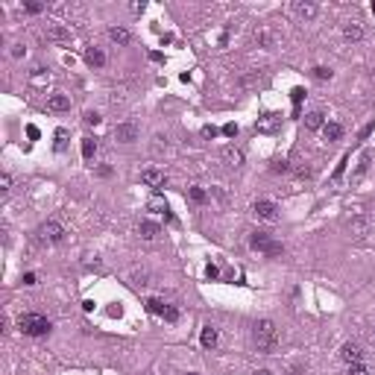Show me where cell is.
<instances>
[{
	"instance_id": "cell-1",
	"label": "cell",
	"mask_w": 375,
	"mask_h": 375,
	"mask_svg": "<svg viewBox=\"0 0 375 375\" xmlns=\"http://www.w3.org/2000/svg\"><path fill=\"white\" fill-rule=\"evenodd\" d=\"M252 343L261 355H276L279 349V328L273 319H255L252 322Z\"/></svg>"
},
{
	"instance_id": "cell-2",
	"label": "cell",
	"mask_w": 375,
	"mask_h": 375,
	"mask_svg": "<svg viewBox=\"0 0 375 375\" xmlns=\"http://www.w3.org/2000/svg\"><path fill=\"white\" fill-rule=\"evenodd\" d=\"M18 328H21V334H27V337H47L50 328H53V322H50L44 313H21V316H18Z\"/></svg>"
},
{
	"instance_id": "cell-3",
	"label": "cell",
	"mask_w": 375,
	"mask_h": 375,
	"mask_svg": "<svg viewBox=\"0 0 375 375\" xmlns=\"http://www.w3.org/2000/svg\"><path fill=\"white\" fill-rule=\"evenodd\" d=\"M250 247L258 252H264L267 258H279L281 252H284V247H281L279 241H273V235L270 232H252L250 235Z\"/></svg>"
},
{
	"instance_id": "cell-4",
	"label": "cell",
	"mask_w": 375,
	"mask_h": 375,
	"mask_svg": "<svg viewBox=\"0 0 375 375\" xmlns=\"http://www.w3.org/2000/svg\"><path fill=\"white\" fill-rule=\"evenodd\" d=\"M38 238H41L44 244H62L64 241V226L59 220H47V223L38 226Z\"/></svg>"
},
{
	"instance_id": "cell-5",
	"label": "cell",
	"mask_w": 375,
	"mask_h": 375,
	"mask_svg": "<svg viewBox=\"0 0 375 375\" xmlns=\"http://www.w3.org/2000/svg\"><path fill=\"white\" fill-rule=\"evenodd\" d=\"M252 214L258 220H264V223H276V220H279V205H276L273 199H258V202L252 205Z\"/></svg>"
},
{
	"instance_id": "cell-6",
	"label": "cell",
	"mask_w": 375,
	"mask_h": 375,
	"mask_svg": "<svg viewBox=\"0 0 375 375\" xmlns=\"http://www.w3.org/2000/svg\"><path fill=\"white\" fill-rule=\"evenodd\" d=\"M364 358H367V352H364V346L361 343L349 340V343L340 346V361H343L346 367H349V364H364Z\"/></svg>"
},
{
	"instance_id": "cell-7",
	"label": "cell",
	"mask_w": 375,
	"mask_h": 375,
	"mask_svg": "<svg viewBox=\"0 0 375 375\" xmlns=\"http://www.w3.org/2000/svg\"><path fill=\"white\" fill-rule=\"evenodd\" d=\"M138 135H141V129H138V124H132V121H124V124L115 126V138L121 144H135Z\"/></svg>"
},
{
	"instance_id": "cell-8",
	"label": "cell",
	"mask_w": 375,
	"mask_h": 375,
	"mask_svg": "<svg viewBox=\"0 0 375 375\" xmlns=\"http://www.w3.org/2000/svg\"><path fill=\"white\" fill-rule=\"evenodd\" d=\"M346 229H349V235L355 238V241H364L367 235H370V229H373V223L367 217H352L346 223Z\"/></svg>"
},
{
	"instance_id": "cell-9",
	"label": "cell",
	"mask_w": 375,
	"mask_h": 375,
	"mask_svg": "<svg viewBox=\"0 0 375 375\" xmlns=\"http://www.w3.org/2000/svg\"><path fill=\"white\" fill-rule=\"evenodd\" d=\"M141 182L147 188H153V190H161V188L167 185V176H164L161 170H156V167H147V170L141 173Z\"/></svg>"
},
{
	"instance_id": "cell-10",
	"label": "cell",
	"mask_w": 375,
	"mask_h": 375,
	"mask_svg": "<svg viewBox=\"0 0 375 375\" xmlns=\"http://www.w3.org/2000/svg\"><path fill=\"white\" fill-rule=\"evenodd\" d=\"M255 129L258 132H276V129H281V115H276V112H267V115H261L258 121H255Z\"/></svg>"
},
{
	"instance_id": "cell-11",
	"label": "cell",
	"mask_w": 375,
	"mask_h": 375,
	"mask_svg": "<svg viewBox=\"0 0 375 375\" xmlns=\"http://www.w3.org/2000/svg\"><path fill=\"white\" fill-rule=\"evenodd\" d=\"M293 12H296L299 21H313L319 9H316V3H311V0H296L293 3Z\"/></svg>"
},
{
	"instance_id": "cell-12",
	"label": "cell",
	"mask_w": 375,
	"mask_h": 375,
	"mask_svg": "<svg viewBox=\"0 0 375 375\" xmlns=\"http://www.w3.org/2000/svg\"><path fill=\"white\" fill-rule=\"evenodd\" d=\"M70 109V97L67 94H50L47 97V112H67Z\"/></svg>"
},
{
	"instance_id": "cell-13",
	"label": "cell",
	"mask_w": 375,
	"mask_h": 375,
	"mask_svg": "<svg viewBox=\"0 0 375 375\" xmlns=\"http://www.w3.org/2000/svg\"><path fill=\"white\" fill-rule=\"evenodd\" d=\"M220 158H223V161H226L229 167H244V153H241L238 147H223Z\"/></svg>"
},
{
	"instance_id": "cell-14",
	"label": "cell",
	"mask_w": 375,
	"mask_h": 375,
	"mask_svg": "<svg viewBox=\"0 0 375 375\" xmlns=\"http://www.w3.org/2000/svg\"><path fill=\"white\" fill-rule=\"evenodd\" d=\"M138 235L144 238V241H156L158 235H161V226L153 223V220H141V226H138Z\"/></svg>"
},
{
	"instance_id": "cell-15",
	"label": "cell",
	"mask_w": 375,
	"mask_h": 375,
	"mask_svg": "<svg viewBox=\"0 0 375 375\" xmlns=\"http://www.w3.org/2000/svg\"><path fill=\"white\" fill-rule=\"evenodd\" d=\"M322 135H325V141H328V144H334V141H340V138H343V126L337 124V121H325Z\"/></svg>"
},
{
	"instance_id": "cell-16",
	"label": "cell",
	"mask_w": 375,
	"mask_h": 375,
	"mask_svg": "<svg viewBox=\"0 0 375 375\" xmlns=\"http://www.w3.org/2000/svg\"><path fill=\"white\" fill-rule=\"evenodd\" d=\"M343 38L346 41H361V38H364V27H361V21H346L343 24Z\"/></svg>"
},
{
	"instance_id": "cell-17",
	"label": "cell",
	"mask_w": 375,
	"mask_h": 375,
	"mask_svg": "<svg viewBox=\"0 0 375 375\" xmlns=\"http://www.w3.org/2000/svg\"><path fill=\"white\" fill-rule=\"evenodd\" d=\"M220 340V334H217V328L214 325H205L202 328V334H199V343H202V349H214Z\"/></svg>"
},
{
	"instance_id": "cell-18",
	"label": "cell",
	"mask_w": 375,
	"mask_h": 375,
	"mask_svg": "<svg viewBox=\"0 0 375 375\" xmlns=\"http://www.w3.org/2000/svg\"><path fill=\"white\" fill-rule=\"evenodd\" d=\"M370 164H373V153H370V150H364V153H361V161H358V170L352 173V182L364 179V173L370 170Z\"/></svg>"
},
{
	"instance_id": "cell-19",
	"label": "cell",
	"mask_w": 375,
	"mask_h": 375,
	"mask_svg": "<svg viewBox=\"0 0 375 375\" xmlns=\"http://www.w3.org/2000/svg\"><path fill=\"white\" fill-rule=\"evenodd\" d=\"M47 38L50 41H59V44H67L70 41V32L64 30L62 24H53V27H47Z\"/></svg>"
},
{
	"instance_id": "cell-20",
	"label": "cell",
	"mask_w": 375,
	"mask_h": 375,
	"mask_svg": "<svg viewBox=\"0 0 375 375\" xmlns=\"http://www.w3.org/2000/svg\"><path fill=\"white\" fill-rule=\"evenodd\" d=\"M109 38H112L115 44H121V47H124V44L132 41V32L126 30V27H112V30H109Z\"/></svg>"
},
{
	"instance_id": "cell-21",
	"label": "cell",
	"mask_w": 375,
	"mask_h": 375,
	"mask_svg": "<svg viewBox=\"0 0 375 375\" xmlns=\"http://www.w3.org/2000/svg\"><path fill=\"white\" fill-rule=\"evenodd\" d=\"M85 62L91 64V67H103V64H106V53H103L100 47H88V50H85Z\"/></svg>"
},
{
	"instance_id": "cell-22",
	"label": "cell",
	"mask_w": 375,
	"mask_h": 375,
	"mask_svg": "<svg viewBox=\"0 0 375 375\" xmlns=\"http://www.w3.org/2000/svg\"><path fill=\"white\" fill-rule=\"evenodd\" d=\"M322 126H325V115H322V112H308V115H305V129L316 132V129H322Z\"/></svg>"
},
{
	"instance_id": "cell-23",
	"label": "cell",
	"mask_w": 375,
	"mask_h": 375,
	"mask_svg": "<svg viewBox=\"0 0 375 375\" xmlns=\"http://www.w3.org/2000/svg\"><path fill=\"white\" fill-rule=\"evenodd\" d=\"M147 208H150V211H156V214H164V220H167V223H173V214H170V208H167V202H164V199H150V202H147Z\"/></svg>"
},
{
	"instance_id": "cell-24",
	"label": "cell",
	"mask_w": 375,
	"mask_h": 375,
	"mask_svg": "<svg viewBox=\"0 0 375 375\" xmlns=\"http://www.w3.org/2000/svg\"><path fill=\"white\" fill-rule=\"evenodd\" d=\"M255 41L264 47V50H270L273 44H276V38H273V32H270V27H261V30H255Z\"/></svg>"
},
{
	"instance_id": "cell-25",
	"label": "cell",
	"mask_w": 375,
	"mask_h": 375,
	"mask_svg": "<svg viewBox=\"0 0 375 375\" xmlns=\"http://www.w3.org/2000/svg\"><path fill=\"white\" fill-rule=\"evenodd\" d=\"M97 150H100L97 138H91V135H88V138H82V158H85V161H91V158L97 156Z\"/></svg>"
},
{
	"instance_id": "cell-26",
	"label": "cell",
	"mask_w": 375,
	"mask_h": 375,
	"mask_svg": "<svg viewBox=\"0 0 375 375\" xmlns=\"http://www.w3.org/2000/svg\"><path fill=\"white\" fill-rule=\"evenodd\" d=\"M167 308H170V305H164V302H161V299H156V296H150V299H147V311L156 313V316H164V311H167Z\"/></svg>"
},
{
	"instance_id": "cell-27",
	"label": "cell",
	"mask_w": 375,
	"mask_h": 375,
	"mask_svg": "<svg viewBox=\"0 0 375 375\" xmlns=\"http://www.w3.org/2000/svg\"><path fill=\"white\" fill-rule=\"evenodd\" d=\"M53 138H56V144H53V147H56V153H64V147H67V129H64V126H59Z\"/></svg>"
},
{
	"instance_id": "cell-28",
	"label": "cell",
	"mask_w": 375,
	"mask_h": 375,
	"mask_svg": "<svg viewBox=\"0 0 375 375\" xmlns=\"http://www.w3.org/2000/svg\"><path fill=\"white\" fill-rule=\"evenodd\" d=\"M331 76H334V70H331V67H325V64H316V67H313V79H319V82H328Z\"/></svg>"
},
{
	"instance_id": "cell-29",
	"label": "cell",
	"mask_w": 375,
	"mask_h": 375,
	"mask_svg": "<svg viewBox=\"0 0 375 375\" xmlns=\"http://www.w3.org/2000/svg\"><path fill=\"white\" fill-rule=\"evenodd\" d=\"M132 284H135V287H147V284H150V273H147V270H135V273H132Z\"/></svg>"
},
{
	"instance_id": "cell-30",
	"label": "cell",
	"mask_w": 375,
	"mask_h": 375,
	"mask_svg": "<svg viewBox=\"0 0 375 375\" xmlns=\"http://www.w3.org/2000/svg\"><path fill=\"white\" fill-rule=\"evenodd\" d=\"M188 196H190V202H205V199H208V193H205L199 185L188 188Z\"/></svg>"
},
{
	"instance_id": "cell-31",
	"label": "cell",
	"mask_w": 375,
	"mask_h": 375,
	"mask_svg": "<svg viewBox=\"0 0 375 375\" xmlns=\"http://www.w3.org/2000/svg\"><path fill=\"white\" fill-rule=\"evenodd\" d=\"M9 190H12V176L3 170V173H0V196L6 199V196H9Z\"/></svg>"
},
{
	"instance_id": "cell-32",
	"label": "cell",
	"mask_w": 375,
	"mask_h": 375,
	"mask_svg": "<svg viewBox=\"0 0 375 375\" xmlns=\"http://www.w3.org/2000/svg\"><path fill=\"white\" fill-rule=\"evenodd\" d=\"M346 375H370V367L367 364H349Z\"/></svg>"
},
{
	"instance_id": "cell-33",
	"label": "cell",
	"mask_w": 375,
	"mask_h": 375,
	"mask_svg": "<svg viewBox=\"0 0 375 375\" xmlns=\"http://www.w3.org/2000/svg\"><path fill=\"white\" fill-rule=\"evenodd\" d=\"M346 164H349V153H346V156L340 158V164H337V167H334V176H331V179H334V182H337V179H343V173H346Z\"/></svg>"
},
{
	"instance_id": "cell-34",
	"label": "cell",
	"mask_w": 375,
	"mask_h": 375,
	"mask_svg": "<svg viewBox=\"0 0 375 375\" xmlns=\"http://www.w3.org/2000/svg\"><path fill=\"white\" fill-rule=\"evenodd\" d=\"M24 12H30V15H38V12H44V3H35V0H27V3H24Z\"/></svg>"
},
{
	"instance_id": "cell-35",
	"label": "cell",
	"mask_w": 375,
	"mask_h": 375,
	"mask_svg": "<svg viewBox=\"0 0 375 375\" xmlns=\"http://www.w3.org/2000/svg\"><path fill=\"white\" fill-rule=\"evenodd\" d=\"M373 132H375V121H370V124H367L364 129H361V132H358V144H361V141H367V138H370Z\"/></svg>"
},
{
	"instance_id": "cell-36",
	"label": "cell",
	"mask_w": 375,
	"mask_h": 375,
	"mask_svg": "<svg viewBox=\"0 0 375 375\" xmlns=\"http://www.w3.org/2000/svg\"><path fill=\"white\" fill-rule=\"evenodd\" d=\"M270 170H273V173H287L290 167H287V161H284V158H276V161L270 164Z\"/></svg>"
},
{
	"instance_id": "cell-37",
	"label": "cell",
	"mask_w": 375,
	"mask_h": 375,
	"mask_svg": "<svg viewBox=\"0 0 375 375\" xmlns=\"http://www.w3.org/2000/svg\"><path fill=\"white\" fill-rule=\"evenodd\" d=\"M217 135H220V129H217V126H211V124H205V126H202V138H211V141H214Z\"/></svg>"
},
{
	"instance_id": "cell-38",
	"label": "cell",
	"mask_w": 375,
	"mask_h": 375,
	"mask_svg": "<svg viewBox=\"0 0 375 375\" xmlns=\"http://www.w3.org/2000/svg\"><path fill=\"white\" fill-rule=\"evenodd\" d=\"M205 279H211V281L220 279V267L217 264H208V267H205Z\"/></svg>"
},
{
	"instance_id": "cell-39",
	"label": "cell",
	"mask_w": 375,
	"mask_h": 375,
	"mask_svg": "<svg viewBox=\"0 0 375 375\" xmlns=\"http://www.w3.org/2000/svg\"><path fill=\"white\" fill-rule=\"evenodd\" d=\"M302 97H305V88H293V91H290V100H293V106H296V109H299Z\"/></svg>"
},
{
	"instance_id": "cell-40",
	"label": "cell",
	"mask_w": 375,
	"mask_h": 375,
	"mask_svg": "<svg viewBox=\"0 0 375 375\" xmlns=\"http://www.w3.org/2000/svg\"><path fill=\"white\" fill-rule=\"evenodd\" d=\"M164 319H167V322H179V308H173V305H170V308L164 311Z\"/></svg>"
},
{
	"instance_id": "cell-41",
	"label": "cell",
	"mask_w": 375,
	"mask_h": 375,
	"mask_svg": "<svg viewBox=\"0 0 375 375\" xmlns=\"http://www.w3.org/2000/svg\"><path fill=\"white\" fill-rule=\"evenodd\" d=\"M223 135H226V138H235V135H238V124H226L223 126Z\"/></svg>"
},
{
	"instance_id": "cell-42",
	"label": "cell",
	"mask_w": 375,
	"mask_h": 375,
	"mask_svg": "<svg viewBox=\"0 0 375 375\" xmlns=\"http://www.w3.org/2000/svg\"><path fill=\"white\" fill-rule=\"evenodd\" d=\"M100 121H103V118H100L97 112H88V115H85V124H88V126H97Z\"/></svg>"
},
{
	"instance_id": "cell-43",
	"label": "cell",
	"mask_w": 375,
	"mask_h": 375,
	"mask_svg": "<svg viewBox=\"0 0 375 375\" xmlns=\"http://www.w3.org/2000/svg\"><path fill=\"white\" fill-rule=\"evenodd\" d=\"M24 284H27V287L38 284V276H35V273H24Z\"/></svg>"
},
{
	"instance_id": "cell-44",
	"label": "cell",
	"mask_w": 375,
	"mask_h": 375,
	"mask_svg": "<svg viewBox=\"0 0 375 375\" xmlns=\"http://www.w3.org/2000/svg\"><path fill=\"white\" fill-rule=\"evenodd\" d=\"M97 176H103V179L112 176V167H109V164H100V167H97Z\"/></svg>"
},
{
	"instance_id": "cell-45",
	"label": "cell",
	"mask_w": 375,
	"mask_h": 375,
	"mask_svg": "<svg viewBox=\"0 0 375 375\" xmlns=\"http://www.w3.org/2000/svg\"><path fill=\"white\" fill-rule=\"evenodd\" d=\"M12 56L21 59V56H24V44H12Z\"/></svg>"
},
{
	"instance_id": "cell-46",
	"label": "cell",
	"mask_w": 375,
	"mask_h": 375,
	"mask_svg": "<svg viewBox=\"0 0 375 375\" xmlns=\"http://www.w3.org/2000/svg\"><path fill=\"white\" fill-rule=\"evenodd\" d=\"M27 135L35 141V138H38V126H27Z\"/></svg>"
},
{
	"instance_id": "cell-47",
	"label": "cell",
	"mask_w": 375,
	"mask_h": 375,
	"mask_svg": "<svg viewBox=\"0 0 375 375\" xmlns=\"http://www.w3.org/2000/svg\"><path fill=\"white\" fill-rule=\"evenodd\" d=\"M129 9H132V12H135V15H141V12H144V3H132V6H129Z\"/></svg>"
},
{
	"instance_id": "cell-48",
	"label": "cell",
	"mask_w": 375,
	"mask_h": 375,
	"mask_svg": "<svg viewBox=\"0 0 375 375\" xmlns=\"http://www.w3.org/2000/svg\"><path fill=\"white\" fill-rule=\"evenodd\" d=\"M252 375H273V373H270V370H255Z\"/></svg>"
},
{
	"instance_id": "cell-49",
	"label": "cell",
	"mask_w": 375,
	"mask_h": 375,
	"mask_svg": "<svg viewBox=\"0 0 375 375\" xmlns=\"http://www.w3.org/2000/svg\"><path fill=\"white\" fill-rule=\"evenodd\" d=\"M370 337H373V340H375V325H373V328H370Z\"/></svg>"
},
{
	"instance_id": "cell-50",
	"label": "cell",
	"mask_w": 375,
	"mask_h": 375,
	"mask_svg": "<svg viewBox=\"0 0 375 375\" xmlns=\"http://www.w3.org/2000/svg\"><path fill=\"white\" fill-rule=\"evenodd\" d=\"M188 375H199V373H188Z\"/></svg>"
}]
</instances>
